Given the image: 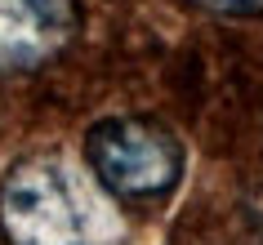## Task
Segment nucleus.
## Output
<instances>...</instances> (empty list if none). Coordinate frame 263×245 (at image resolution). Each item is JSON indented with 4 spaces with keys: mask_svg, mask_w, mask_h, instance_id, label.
I'll return each mask as SVG.
<instances>
[{
    "mask_svg": "<svg viewBox=\"0 0 263 245\" xmlns=\"http://www.w3.org/2000/svg\"><path fill=\"white\" fill-rule=\"evenodd\" d=\"M76 36V0H0V71H36Z\"/></svg>",
    "mask_w": 263,
    "mask_h": 245,
    "instance_id": "3",
    "label": "nucleus"
},
{
    "mask_svg": "<svg viewBox=\"0 0 263 245\" xmlns=\"http://www.w3.org/2000/svg\"><path fill=\"white\" fill-rule=\"evenodd\" d=\"M0 228L9 245H121L125 228L98 178L63 156L18 161L0 187Z\"/></svg>",
    "mask_w": 263,
    "mask_h": 245,
    "instance_id": "1",
    "label": "nucleus"
},
{
    "mask_svg": "<svg viewBox=\"0 0 263 245\" xmlns=\"http://www.w3.org/2000/svg\"><path fill=\"white\" fill-rule=\"evenodd\" d=\"M85 156H89L98 187L111 196H129V201L165 196L183 174L179 138L152 121H134V116L94 125L85 138Z\"/></svg>",
    "mask_w": 263,
    "mask_h": 245,
    "instance_id": "2",
    "label": "nucleus"
},
{
    "mask_svg": "<svg viewBox=\"0 0 263 245\" xmlns=\"http://www.w3.org/2000/svg\"><path fill=\"white\" fill-rule=\"evenodd\" d=\"M201 9L210 14H228V18H250V14H263V0H196Z\"/></svg>",
    "mask_w": 263,
    "mask_h": 245,
    "instance_id": "4",
    "label": "nucleus"
}]
</instances>
